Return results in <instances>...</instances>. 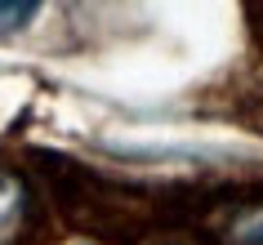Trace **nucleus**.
I'll list each match as a JSON object with an SVG mask.
<instances>
[{"instance_id": "1", "label": "nucleus", "mask_w": 263, "mask_h": 245, "mask_svg": "<svg viewBox=\"0 0 263 245\" xmlns=\"http://www.w3.org/2000/svg\"><path fill=\"white\" fill-rule=\"evenodd\" d=\"M23 205H27V196H23V183H18V178H9V174H0V241H5V236L18 228Z\"/></svg>"}, {"instance_id": "2", "label": "nucleus", "mask_w": 263, "mask_h": 245, "mask_svg": "<svg viewBox=\"0 0 263 245\" xmlns=\"http://www.w3.org/2000/svg\"><path fill=\"white\" fill-rule=\"evenodd\" d=\"M232 245H263V205L259 210H246L232 223Z\"/></svg>"}, {"instance_id": "3", "label": "nucleus", "mask_w": 263, "mask_h": 245, "mask_svg": "<svg viewBox=\"0 0 263 245\" xmlns=\"http://www.w3.org/2000/svg\"><path fill=\"white\" fill-rule=\"evenodd\" d=\"M36 18V5H0V27L14 31V27H27Z\"/></svg>"}]
</instances>
